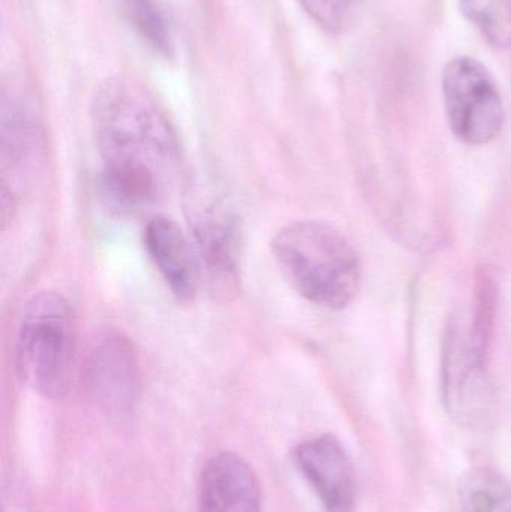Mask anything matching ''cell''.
Wrapping results in <instances>:
<instances>
[{
	"instance_id": "1",
	"label": "cell",
	"mask_w": 511,
	"mask_h": 512,
	"mask_svg": "<svg viewBox=\"0 0 511 512\" xmlns=\"http://www.w3.org/2000/svg\"><path fill=\"white\" fill-rule=\"evenodd\" d=\"M92 123L108 206L134 215L165 197L179 171L180 147L155 96L132 78H107L93 96Z\"/></svg>"
},
{
	"instance_id": "2",
	"label": "cell",
	"mask_w": 511,
	"mask_h": 512,
	"mask_svg": "<svg viewBox=\"0 0 511 512\" xmlns=\"http://www.w3.org/2000/svg\"><path fill=\"white\" fill-rule=\"evenodd\" d=\"M497 321V286L489 274L477 277L468 306L447 319L441 354V399L447 415L462 429L489 432L501 418V396L489 355Z\"/></svg>"
},
{
	"instance_id": "3",
	"label": "cell",
	"mask_w": 511,
	"mask_h": 512,
	"mask_svg": "<svg viewBox=\"0 0 511 512\" xmlns=\"http://www.w3.org/2000/svg\"><path fill=\"white\" fill-rule=\"evenodd\" d=\"M285 279L302 297L326 309L350 306L362 283V264L350 240L318 221L285 225L272 240Z\"/></svg>"
},
{
	"instance_id": "4",
	"label": "cell",
	"mask_w": 511,
	"mask_h": 512,
	"mask_svg": "<svg viewBox=\"0 0 511 512\" xmlns=\"http://www.w3.org/2000/svg\"><path fill=\"white\" fill-rule=\"evenodd\" d=\"M77 327L71 304L54 291L33 295L21 312L15 337L18 378L44 399H62L74 378Z\"/></svg>"
},
{
	"instance_id": "5",
	"label": "cell",
	"mask_w": 511,
	"mask_h": 512,
	"mask_svg": "<svg viewBox=\"0 0 511 512\" xmlns=\"http://www.w3.org/2000/svg\"><path fill=\"white\" fill-rule=\"evenodd\" d=\"M443 96L450 129L462 143L483 146L503 131V98L494 75L476 57H453L443 71Z\"/></svg>"
},
{
	"instance_id": "6",
	"label": "cell",
	"mask_w": 511,
	"mask_h": 512,
	"mask_svg": "<svg viewBox=\"0 0 511 512\" xmlns=\"http://www.w3.org/2000/svg\"><path fill=\"white\" fill-rule=\"evenodd\" d=\"M84 384L102 412L131 417L141 391L140 361L131 339L116 330L96 336L84 363Z\"/></svg>"
},
{
	"instance_id": "7",
	"label": "cell",
	"mask_w": 511,
	"mask_h": 512,
	"mask_svg": "<svg viewBox=\"0 0 511 512\" xmlns=\"http://www.w3.org/2000/svg\"><path fill=\"white\" fill-rule=\"evenodd\" d=\"M0 105L2 192L17 198L18 180L38 165L44 132L29 90L17 81L3 83Z\"/></svg>"
},
{
	"instance_id": "8",
	"label": "cell",
	"mask_w": 511,
	"mask_h": 512,
	"mask_svg": "<svg viewBox=\"0 0 511 512\" xmlns=\"http://www.w3.org/2000/svg\"><path fill=\"white\" fill-rule=\"evenodd\" d=\"M192 236L201 277L210 294L230 301L239 291L240 236L236 216L227 207L212 204L198 213Z\"/></svg>"
},
{
	"instance_id": "9",
	"label": "cell",
	"mask_w": 511,
	"mask_h": 512,
	"mask_svg": "<svg viewBox=\"0 0 511 512\" xmlns=\"http://www.w3.org/2000/svg\"><path fill=\"white\" fill-rule=\"evenodd\" d=\"M294 465L323 512L356 510V474L350 454L335 435L315 436L297 445Z\"/></svg>"
},
{
	"instance_id": "10",
	"label": "cell",
	"mask_w": 511,
	"mask_h": 512,
	"mask_svg": "<svg viewBox=\"0 0 511 512\" xmlns=\"http://www.w3.org/2000/svg\"><path fill=\"white\" fill-rule=\"evenodd\" d=\"M198 512H263L254 468L233 451L213 454L201 471Z\"/></svg>"
},
{
	"instance_id": "11",
	"label": "cell",
	"mask_w": 511,
	"mask_h": 512,
	"mask_svg": "<svg viewBox=\"0 0 511 512\" xmlns=\"http://www.w3.org/2000/svg\"><path fill=\"white\" fill-rule=\"evenodd\" d=\"M144 248L156 270L179 301L194 300L203 283L194 245L182 228L165 216H155L144 228Z\"/></svg>"
},
{
	"instance_id": "12",
	"label": "cell",
	"mask_w": 511,
	"mask_h": 512,
	"mask_svg": "<svg viewBox=\"0 0 511 512\" xmlns=\"http://www.w3.org/2000/svg\"><path fill=\"white\" fill-rule=\"evenodd\" d=\"M462 512H511V483L491 468H471L459 478Z\"/></svg>"
},
{
	"instance_id": "13",
	"label": "cell",
	"mask_w": 511,
	"mask_h": 512,
	"mask_svg": "<svg viewBox=\"0 0 511 512\" xmlns=\"http://www.w3.org/2000/svg\"><path fill=\"white\" fill-rule=\"evenodd\" d=\"M126 17L150 48L164 57L174 56V36L159 0H123Z\"/></svg>"
},
{
	"instance_id": "14",
	"label": "cell",
	"mask_w": 511,
	"mask_h": 512,
	"mask_svg": "<svg viewBox=\"0 0 511 512\" xmlns=\"http://www.w3.org/2000/svg\"><path fill=\"white\" fill-rule=\"evenodd\" d=\"M459 9L489 44L511 47V0H459Z\"/></svg>"
},
{
	"instance_id": "15",
	"label": "cell",
	"mask_w": 511,
	"mask_h": 512,
	"mask_svg": "<svg viewBox=\"0 0 511 512\" xmlns=\"http://www.w3.org/2000/svg\"><path fill=\"white\" fill-rule=\"evenodd\" d=\"M315 24L329 33H344L356 23L365 0H299Z\"/></svg>"
}]
</instances>
